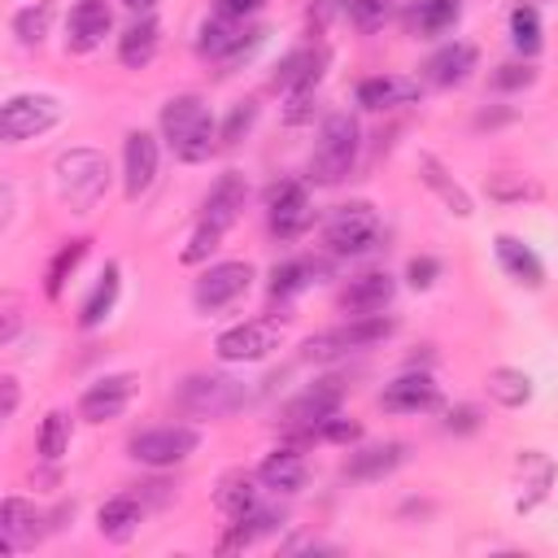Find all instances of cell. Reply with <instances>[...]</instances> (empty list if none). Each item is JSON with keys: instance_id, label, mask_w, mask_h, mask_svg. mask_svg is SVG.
<instances>
[{"instance_id": "1", "label": "cell", "mask_w": 558, "mask_h": 558, "mask_svg": "<svg viewBox=\"0 0 558 558\" xmlns=\"http://www.w3.org/2000/svg\"><path fill=\"white\" fill-rule=\"evenodd\" d=\"M161 135L170 140L174 157H183V161H205V157L214 153L218 126H214L205 100L192 96V92H183V96H170V100L161 105Z\"/></svg>"}, {"instance_id": "2", "label": "cell", "mask_w": 558, "mask_h": 558, "mask_svg": "<svg viewBox=\"0 0 558 558\" xmlns=\"http://www.w3.org/2000/svg\"><path fill=\"white\" fill-rule=\"evenodd\" d=\"M357 161V122L349 113H331L318 131L314 157H310V179L314 183H340Z\"/></svg>"}, {"instance_id": "3", "label": "cell", "mask_w": 558, "mask_h": 558, "mask_svg": "<svg viewBox=\"0 0 558 558\" xmlns=\"http://www.w3.org/2000/svg\"><path fill=\"white\" fill-rule=\"evenodd\" d=\"M57 183H61V196L74 209H92L105 196L109 161L96 148H70V153L57 157Z\"/></svg>"}, {"instance_id": "4", "label": "cell", "mask_w": 558, "mask_h": 558, "mask_svg": "<svg viewBox=\"0 0 558 558\" xmlns=\"http://www.w3.org/2000/svg\"><path fill=\"white\" fill-rule=\"evenodd\" d=\"M262 39H266L262 26H244V17H227V13H218V17H209V22L201 26L196 48H201V57H214L218 65L235 70L240 61H248V57L262 48Z\"/></svg>"}, {"instance_id": "5", "label": "cell", "mask_w": 558, "mask_h": 558, "mask_svg": "<svg viewBox=\"0 0 558 558\" xmlns=\"http://www.w3.org/2000/svg\"><path fill=\"white\" fill-rule=\"evenodd\" d=\"M392 331H397V323H392V318H384V314H353L349 323H340V327H331V331L310 336V340H305V357L327 362V357H340V353H353V349L379 344V340H388Z\"/></svg>"}, {"instance_id": "6", "label": "cell", "mask_w": 558, "mask_h": 558, "mask_svg": "<svg viewBox=\"0 0 558 558\" xmlns=\"http://www.w3.org/2000/svg\"><path fill=\"white\" fill-rule=\"evenodd\" d=\"M379 235H384V227H379V218H375V209H371L366 201L340 205V209L331 214V222L323 227V240H327L331 253H340V257H362V253H371V248L379 244Z\"/></svg>"}, {"instance_id": "7", "label": "cell", "mask_w": 558, "mask_h": 558, "mask_svg": "<svg viewBox=\"0 0 558 558\" xmlns=\"http://www.w3.org/2000/svg\"><path fill=\"white\" fill-rule=\"evenodd\" d=\"M179 410H187V414H209V418H218V414H231L235 405H244V388L235 384V379H227V375H187L183 384H179Z\"/></svg>"}, {"instance_id": "8", "label": "cell", "mask_w": 558, "mask_h": 558, "mask_svg": "<svg viewBox=\"0 0 558 558\" xmlns=\"http://www.w3.org/2000/svg\"><path fill=\"white\" fill-rule=\"evenodd\" d=\"M201 432L187 423H170V427H148L140 436H131V458L144 466H174L187 453H196Z\"/></svg>"}, {"instance_id": "9", "label": "cell", "mask_w": 558, "mask_h": 558, "mask_svg": "<svg viewBox=\"0 0 558 558\" xmlns=\"http://www.w3.org/2000/svg\"><path fill=\"white\" fill-rule=\"evenodd\" d=\"M57 118H61V105L52 96H13L0 109V135L9 144H22V140L44 135L48 126H57Z\"/></svg>"}, {"instance_id": "10", "label": "cell", "mask_w": 558, "mask_h": 558, "mask_svg": "<svg viewBox=\"0 0 558 558\" xmlns=\"http://www.w3.org/2000/svg\"><path fill=\"white\" fill-rule=\"evenodd\" d=\"M248 283H253V266H248V262H218V266H209V270L196 279L192 301H196V310L214 314V310H227L235 296H244Z\"/></svg>"}, {"instance_id": "11", "label": "cell", "mask_w": 558, "mask_h": 558, "mask_svg": "<svg viewBox=\"0 0 558 558\" xmlns=\"http://www.w3.org/2000/svg\"><path fill=\"white\" fill-rule=\"evenodd\" d=\"M279 340H283V327L257 318V323L227 327V331L214 340V349H218L222 362H262L270 349H279Z\"/></svg>"}, {"instance_id": "12", "label": "cell", "mask_w": 558, "mask_h": 558, "mask_svg": "<svg viewBox=\"0 0 558 558\" xmlns=\"http://www.w3.org/2000/svg\"><path fill=\"white\" fill-rule=\"evenodd\" d=\"M266 222L279 240H296L310 227V192L305 183H275L266 192Z\"/></svg>"}, {"instance_id": "13", "label": "cell", "mask_w": 558, "mask_h": 558, "mask_svg": "<svg viewBox=\"0 0 558 558\" xmlns=\"http://www.w3.org/2000/svg\"><path fill=\"white\" fill-rule=\"evenodd\" d=\"M340 401H344V388H340V379H318V384H310L288 410H283V423L288 427H323L336 410H340Z\"/></svg>"}, {"instance_id": "14", "label": "cell", "mask_w": 558, "mask_h": 558, "mask_svg": "<svg viewBox=\"0 0 558 558\" xmlns=\"http://www.w3.org/2000/svg\"><path fill=\"white\" fill-rule=\"evenodd\" d=\"M113 26V13L105 0H78L65 22V48L70 52H96Z\"/></svg>"}, {"instance_id": "15", "label": "cell", "mask_w": 558, "mask_h": 558, "mask_svg": "<svg viewBox=\"0 0 558 558\" xmlns=\"http://www.w3.org/2000/svg\"><path fill=\"white\" fill-rule=\"evenodd\" d=\"M122 179H126V196L140 201L153 179H157V140L148 131H131L126 148H122Z\"/></svg>"}, {"instance_id": "16", "label": "cell", "mask_w": 558, "mask_h": 558, "mask_svg": "<svg viewBox=\"0 0 558 558\" xmlns=\"http://www.w3.org/2000/svg\"><path fill=\"white\" fill-rule=\"evenodd\" d=\"M440 401V388H436V379L432 375H397L392 384H384V392H379V405L384 410H392V414H423V410H432Z\"/></svg>"}, {"instance_id": "17", "label": "cell", "mask_w": 558, "mask_h": 558, "mask_svg": "<svg viewBox=\"0 0 558 558\" xmlns=\"http://www.w3.org/2000/svg\"><path fill=\"white\" fill-rule=\"evenodd\" d=\"M131 392H135V375H105V379H96V384L83 392V401H78V414H83L87 423H105V418H118V414L126 410Z\"/></svg>"}, {"instance_id": "18", "label": "cell", "mask_w": 558, "mask_h": 558, "mask_svg": "<svg viewBox=\"0 0 558 558\" xmlns=\"http://www.w3.org/2000/svg\"><path fill=\"white\" fill-rule=\"evenodd\" d=\"M39 510L26 501V497H4V510H0V549L4 554H17L22 545L39 541Z\"/></svg>"}, {"instance_id": "19", "label": "cell", "mask_w": 558, "mask_h": 558, "mask_svg": "<svg viewBox=\"0 0 558 558\" xmlns=\"http://www.w3.org/2000/svg\"><path fill=\"white\" fill-rule=\"evenodd\" d=\"M244 196H248V187H244V179L231 170V174H222L214 187H209V196H205V209H201V222H209V227H218V231H227L235 218H240V209H244Z\"/></svg>"}, {"instance_id": "20", "label": "cell", "mask_w": 558, "mask_h": 558, "mask_svg": "<svg viewBox=\"0 0 558 558\" xmlns=\"http://www.w3.org/2000/svg\"><path fill=\"white\" fill-rule=\"evenodd\" d=\"M392 292H397L392 275H388V270H371V275H357V279L344 288L340 305H344L349 314H379V310L392 301Z\"/></svg>"}, {"instance_id": "21", "label": "cell", "mask_w": 558, "mask_h": 558, "mask_svg": "<svg viewBox=\"0 0 558 558\" xmlns=\"http://www.w3.org/2000/svg\"><path fill=\"white\" fill-rule=\"evenodd\" d=\"M410 100H418V83L414 78L375 74V78L357 83V105H366V109H397V105H410Z\"/></svg>"}, {"instance_id": "22", "label": "cell", "mask_w": 558, "mask_h": 558, "mask_svg": "<svg viewBox=\"0 0 558 558\" xmlns=\"http://www.w3.org/2000/svg\"><path fill=\"white\" fill-rule=\"evenodd\" d=\"M140 519H144V506H140L131 493H118V497H109V501L96 510V527H100V536H109V541H118V545L135 536Z\"/></svg>"}, {"instance_id": "23", "label": "cell", "mask_w": 558, "mask_h": 558, "mask_svg": "<svg viewBox=\"0 0 558 558\" xmlns=\"http://www.w3.org/2000/svg\"><path fill=\"white\" fill-rule=\"evenodd\" d=\"M471 70H475V48H471V44H445V48L432 52V61H427V78H432L436 87H458V83L471 78Z\"/></svg>"}, {"instance_id": "24", "label": "cell", "mask_w": 558, "mask_h": 558, "mask_svg": "<svg viewBox=\"0 0 558 558\" xmlns=\"http://www.w3.org/2000/svg\"><path fill=\"white\" fill-rule=\"evenodd\" d=\"M401 462H405V445H401V440H388V445L357 449L344 471H349V480H384V475H392Z\"/></svg>"}, {"instance_id": "25", "label": "cell", "mask_w": 558, "mask_h": 558, "mask_svg": "<svg viewBox=\"0 0 558 558\" xmlns=\"http://www.w3.org/2000/svg\"><path fill=\"white\" fill-rule=\"evenodd\" d=\"M157 39H161V31H157V22L144 13V17L131 22L126 35L118 39V61H122L126 70H144V65L157 57Z\"/></svg>"}, {"instance_id": "26", "label": "cell", "mask_w": 558, "mask_h": 558, "mask_svg": "<svg viewBox=\"0 0 558 558\" xmlns=\"http://www.w3.org/2000/svg\"><path fill=\"white\" fill-rule=\"evenodd\" d=\"M323 65H327V48H296V52H288L279 61L275 87H314Z\"/></svg>"}, {"instance_id": "27", "label": "cell", "mask_w": 558, "mask_h": 558, "mask_svg": "<svg viewBox=\"0 0 558 558\" xmlns=\"http://www.w3.org/2000/svg\"><path fill=\"white\" fill-rule=\"evenodd\" d=\"M257 475L275 493H296L305 484V458L296 449H275V453H266V462L257 466Z\"/></svg>"}, {"instance_id": "28", "label": "cell", "mask_w": 558, "mask_h": 558, "mask_svg": "<svg viewBox=\"0 0 558 558\" xmlns=\"http://www.w3.org/2000/svg\"><path fill=\"white\" fill-rule=\"evenodd\" d=\"M279 527V514L275 510H248V514H240V519H231V532L218 541V549L222 554H235V549H248L253 541H262L266 532H275Z\"/></svg>"}, {"instance_id": "29", "label": "cell", "mask_w": 558, "mask_h": 558, "mask_svg": "<svg viewBox=\"0 0 558 558\" xmlns=\"http://www.w3.org/2000/svg\"><path fill=\"white\" fill-rule=\"evenodd\" d=\"M497 257H501V266L519 279V283H527V288H541V279H545V266H541V257L527 248V244H519L514 235H497Z\"/></svg>"}, {"instance_id": "30", "label": "cell", "mask_w": 558, "mask_h": 558, "mask_svg": "<svg viewBox=\"0 0 558 558\" xmlns=\"http://www.w3.org/2000/svg\"><path fill=\"white\" fill-rule=\"evenodd\" d=\"M418 174H423V183H427V187H432V192H436V196H440L458 218H471V196H466V192L445 174V166H440L436 157H418Z\"/></svg>"}, {"instance_id": "31", "label": "cell", "mask_w": 558, "mask_h": 558, "mask_svg": "<svg viewBox=\"0 0 558 558\" xmlns=\"http://www.w3.org/2000/svg\"><path fill=\"white\" fill-rule=\"evenodd\" d=\"M484 384H488V397L501 401L506 410H519V405L532 401V379H527L523 371H514V366H497V371H488Z\"/></svg>"}, {"instance_id": "32", "label": "cell", "mask_w": 558, "mask_h": 558, "mask_svg": "<svg viewBox=\"0 0 558 558\" xmlns=\"http://www.w3.org/2000/svg\"><path fill=\"white\" fill-rule=\"evenodd\" d=\"M214 501H218V510H222L227 519H240V514L257 510V488H253V480H248L244 471H231V475L218 484Z\"/></svg>"}, {"instance_id": "33", "label": "cell", "mask_w": 558, "mask_h": 558, "mask_svg": "<svg viewBox=\"0 0 558 558\" xmlns=\"http://www.w3.org/2000/svg\"><path fill=\"white\" fill-rule=\"evenodd\" d=\"M113 301H118V262H109V266H105V275H100V283H96V292L87 296V305H83L78 323H83V327H100V323L109 318Z\"/></svg>"}, {"instance_id": "34", "label": "cell", "mask_w": 558, "mask_h": 558, "mask_svg": "<svg viewBox=\"0 0 558 558\" xmlns=\"http://www.w3.org/2000/svg\"><path fill=\"white\" fill-rule=\"evenodd\" d=\"M83 257H87V240H70V244L52 257V266H48V275H44V292H48L52 301L65 292V283H70V275L78 270Z\"/></svg>"}, {"instance_id": "35", "label": "cell", "mask_w": 558, "mask_h": 558, "mask_svg": "<svg viewBox=\"0 0 558 558\" xmlns=\"http://www.w3.org/2000/svg\"><path fill=\"white\" fill-rule=\"evenodd\" d=\"M48 22H52V4H48V0H35V4L17 9V13H13V35H17V44L35 48V44L48 35Z\"/></svg>"}, {"instance_id": "36", "label": "cell", "mask_w": 558, "mask_h": 558, "mask_svg": "<svg viewBox=\"0 0 558 558\" xmlns=\"http://www.w3.org/2000/svg\"><path fill=\"white\" fill-rule=\"evenodd\" d=\"M314 275H318L314 262H283V266H275V270H270V301H288V296H296Z\"/></svg>"}, {"instance_id": "37", "label": "cell", "mask_w": 558, "mask_h": 558, "mask_svg": "<svg viewBox=\"0 0 558 558\" xmlns=\"http://www.w3.org/2000/svg\"><path fill=\"white\" fill-rule=\"evenodd\" d=\"M510 39H514V48H519L523 57H532V52L541 48V17H536L532 4H519V9L510 13Z\"/></svg>"}, {"instance_id": "38", "label": "cell", "mask_w": 558, "mask_h": 558, "mask_svg": "<svg viewBox=\"0 0 558 558\" xmlns=\"http://www.w3.org/2000/svg\"><path fill=\"white\" fill-rule=\"evenodd\" d=\"M65 449H70V418L61 410H52L44 418V427H39V458L44 462H57Z\"/></svg>"}, {"instance_id": "39", "label": "cell", "mask_w": 558, "mask_h": 558, "mask_svg": "<svg viewBox=\"0 0 558 558\" xmlns=\"http://www.w3.org/2000/svg\"><path fill=\"white\" fill-rule=\"evenodd\" d=\"M458 0H418V13H414V22H418V31H427V35H436V31H449L453 22H458Z\"/></svg>"}, {"instance_id": "40", "label": "cell", "mask_w": 558, "mask_h": 558, "mask_svg": "<svg viewBox=\"0 0 558 558\" xmlns=\"http://www.w3.org/2000/svg\"><path fill=\"white\" fill-rule=\"evenodd\" d=\"M314 109H318V92H314V87H288V105H283V122H288V126L310 122Z\"/></svg>"}, {"instance_id": "41", "label": "cell", "mask_w": 558, "mask_h": 558, "mask_svg": "<svg viewBox=\"0 0 558 558\" xmlns=\"http://www.w3.org/2000/svg\"><path fill=\"white\" fill-rule=\"evenodd\" d=\"M344 13H349V22L357 31H375V26L388 22V0H349Z\"/></svg>"}, {"instance_id": "42", "label": "cell", "mask_w": 558, "mask_h": 558, "mask_svg": "<svg viewBox=\"0 0 558 558\" xmlns=\"http://www.w3.org/2000/svg\"><path fill=\"white\" fill-rule=\"evenodd\" d=\"M218 240H222V231L218 227H209V222H201L196 231H192V240H187V248H183V262L187 266H196V262H205L214 248H218Z\"/></svg>"}, {"instance_id": "43", "label": "cell", "mask_w": 558, "mask_h": 558, "mask_svg": "<svg viewBox=\"0 0 558 558\" xmlns=\"http://www.w3.org/2000/svg\"><path fill=\"white\" fill-rule=\"evenodd\" d=\"M253 118H257V105H253V100L235 105V109H231V118H227V126H222V144H235V140H244V131L253 126Z\"/></svg>"}, {"instance_id": "44", "label": "cell", "mask_w": 558, "mask_h": 558, "mask_svg": "<svg viewBox=\"0 0 558 558\" xmlns=\"http://www.w3.org/2000/svg\"><path fill=\"white\" fill-rule=\"evenodd\" d=\"M488 196L519 201V196H536V187H532V183H514V179H506V174H493V179H488Z\"/></svg>"}, {"instance_id": "45", "label": "cell", "mask_w": 558, "mask_h": 558, "mask_svg": "<svg viewBox=\"0 0 558 558\" xmlns=\"http://www.w3.org/2000/svg\"><path fill=\"white\" fill-rule=\"evenodd\" d=\"M405 275H410L414 288H432L436 275H440V262H436V257H414V262L405 266Z\"/></svg>"}, {"instance_id": "46", "label": "cell", "mask_w": 558, "mask_h": 558, "mask_svg": "<svg viewBox=\"0 0 558 558\" xmlns=\"http://www.w3.org/2000/svg\"><path fill=\"white\" fill-rule=\"evenodd\" d=\"M318 436H323V440H357V436H362V427H357V423H349V418H340V414H331V418L318 427Z\"/></svg>"}, {"instance_id": "47", "label": "cell", "mask_w": 558, "mask_h": 558, "mask_svg": "<svg viewBox=\"0 0 558 558\" xmlns=\"http://www.w3.org/2000/svg\"><path fill=\"white\" fill-rule=\"evenodd\" d=\"M532 78H536V74H532L527 65H501V70L493 74V83H497V87H506V92H510V87H527Z\"/></svg>"}, {"instance_id": "48", "label": "cell", "mask_w": 558, "mask_h": 558, "mask_svg": "<svg viewBox=\"0 0 558 558\" xmlns=\"http://www.w3.org/2000/svg\"><path fill=\"white\" fill-rule=\"evenodd\" d=\"M445 427H449V432H475V427H480V414H475L471 405H458V410H449Z\"/></svg>"}, {"instance_id": "49", "label": "cell", "mask_w": 558, "mask_h": 558, "mask_svg": "<svg viewBox=\"0 0 558 558\" xmlns=\"http://www.w3.org/2000/svg\"><path fill=\"white\" fill-rule=\"evenodd\" d=\"M257 9H262V0H218V13H227V17H248Z\"/></svg>"}, {"instance_id": "50", "label": "cell", "mask_w": 558, "mask_h": 558, "mask_svg": "<svg viewBox=\"0 0 558 558\" xmlns=\"http://www.w3.org/2000/svg\"><path fill=\"white\" fill-rule=\"evenodd\" d=\"M0 388H4V418H13V410H17V379H13V375H4V379H0Z\"/></svg>"}, {"instance_id": "51", "label": "cell", "mask_w": 558, "mask_h": 558, "mask_svg": "<svg viewBox=\"0 0 558 558\" xmlns=\"http://www.w3.org/2000/svg\"><path fill=\"white\" fill-rule=\"evenodd\" d=\"M122 4H126L131 13H153V4H157V0H122Z\"/></svg>"}]
</instances>
